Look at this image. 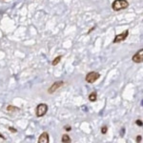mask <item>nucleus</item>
<instances>
[{
	"mask_svg": "<svg viewBox=\"0 0 143 143\" xmlns=\"http://www.w3.org/2000/svg\"><path fill=\"white\" fill-rule=\"evenodd\" d=\"M129 7V3L126 0H115L112 4V8L114 11H120Z\"/></svg>",
	"mask_w": 143,
	"mask_h": 143,
	"instance_id": "obj_1",
	"label": "nucleus"
},
{
	"mask_svg": "<svg viewBox=\"0 0 143 143\" xmlns=\"http://www.w3.org/2000/svg\"><path fill=\"white\" fill-rule=\"evenodd\" d=\"M47 112H48V105L45 104V103H41L36 107L35 113H36V116H38V117H41V116L45 115Z\"/></svg>",
	"mask_w": 143,
	"mask_h": 143,
	"instance_id": "obj_2",
	"label": "nucleus"
},
{
	"mask_svg": "<svg viewBox=\"0 0 143 143\" xmlns=\"http://www.w3.org/2000/svg\"><path fill=\"white\" fill-rule=\"evenodd\" d=\"M100 75L97 72H91L89 73L87 75H86V78H85V80L87 81L88 83H93V82H96V81L99 78Z\"/></svg>",
	"mask_w": 143,
	"mask_h": 143,
	"instance_id": "obj_3",
	"label": "nucleus"
},
{
	"mask_svg": "<svg viewBox=\"0 0 143 143\" xmlns=\"http://www.w3.org/2000/svg\"><path fill=\"white\" fill-rule=\"evenodd\" d=\"M128 34H129V31H123L122 34H116L115 35V39H114V43H118V42H121V41H123V40H125L126 38H127V36H128Z\"/></svg>",
	"mask_w": 143,
	"mask_h": 143,
	"instance_id": "obj_4",
	"label": "nucleus"
},
{
	"mask_svg": "<svg viewBox=\"0 0 143 143\" xmlns=\"http://www.w3.org/2000/svg\"><path fill=\"white\" fill-rule=\"evenodd\" d=\"M64 85V82L63 81H56V82H54L52 86H51L50 88H49V90H48V93H53L55 91H57L59 89V88L61 87V86H63Z\"/></svg>",
	"mask_w": 143,
	"mask_h": 143,
	"instance_id": "obj_5",
	"label": "nucleus"
},
{
	"mask_svg": "<svg viewBox=\"0 0 143 143\" xmlns=\"http://www.w3.org/2000/svg\"><path fill=\"white\" fill-rule=\"evenodd\" d=\"M133 61L134 63H142L143 61V50H139L134 56H133Z\"/></svg>",
	"mask_w": 143,
	"mask_h": 143,
	"instance_id": "obj_6",
	"label": "nucleus"
},
{
	"mask_svg": "<svg viewBox=\"0 0 143 143\" xmlns=\"http://www.w3.org/2000/svg\"><path fill=\"white\" fill-rule=\"evenodd\" d=\"M38 143H49V134L44 132L38 138Z\"/></svg>",
	"mask_w": 143,
	"mask_h": 143,
	"instance_id": "obj_7",
	"label": "nucleus"
},
{
	"mask_svg": "<svg viewBox=\"0 0 143 143\" xmlns=\"http://www.w3.org/2000/svg\"><path fill=\"white\" fill-rule=\"evenodd\" d=\"M61 141L64 143H70L72 141L70 137H69L68 134H63L62 136V138H61Z\"/></svg>",
	"mask_w": 143,
	"mask_h": 143,
	"instance_id": "obj_8",
	"label": "nucleus"
},
{
	"mask_svg": "<svg viewBox=\"0 0 143 143\" xmlns=\"http://www.w3.org/2000/svg\"><path fill=\"white\" fill-rule=\"evenodd\" d=\"M97 93H92L90 96H89V100H90V101H92V102L96 101V100H97Z\"/></svg>",
	"mask_w": 143,
	"mask_h": 143,
	"instance_id": "obj_9",
	"label": "nucleus"
},
{
	"mask_svg": "<svg viewBox=\"0 0 143 143\" xmlns=\"http://www.w3.org/2000/svg\"><path fill=\"white\" fill-rule=\"evenodd\" d=\"M61 58H62V56L61 55H58L57 57H55V58L53 59V61L52 62V64H53V66H55V65H57L59 62H60V60H61Z\"/></svg>",
	"mask_w": 143,
	"mask_h": 143,
	"instance_id": "obj_10",
	"label": "nucleus"
},
{
	"mask_svg": "<svg viewBox=\"0 0 143 143\" xmlns=\"http://www.w3.org/2000/svg\"><path fill=\"white\" fill-rule=\"evenodd\" d=\"M7 110H8L9 112H13V111H16V110H18V108H16V107H13V106H8Z\"/></svg>",
	"mask_w": 143,
	"mask_h": 143,
	"instance_id": "obj_11",
	"label": "nucleus"
},
{
	"mask_svg": "<svg viewBox=\"0 0 143 143\" xmlns=\"http://www.w3.org/2000/svg\"><path fill=\"white\" fill-rule=\"evenodd\" d=\"M107 130H108V128L106 127V126H104V127L101 128V133H102L103 134H105L106 133H107Z\"/></svg>",
	"mask_w": 143,
	"mask_h": 143,
	"instance_id": "obj_12",
	"label": "nucleus"
},
{
	"mask_svg": "<svg viewBox=\"0 0 143 143\" xmlns=\"http://www.w3.org/2000/svg\"><path fill=\"white\" fill-rule=\"evenodd\" d=\"M141 141H142V137H141V136H137V142H141Z\"/></svg>",
	"mask_w": 143,
	"mask_h": 143,
	"instance_id": "obj_13",
	"label": "nucleus"
},
{
	"mask_svg": "<svg viewBox=\"0 0 143 143\" xmlns=\"http://www.w3.org/2000/svg\"><path fill=\"white\" fill-rule=\"evenodd\" d=\"M9 130L11 131L12 133H16V132H17V131H16L15 129H14V128H13V127H10V128H9Z\"/></svg>",
	"mask_w": 143,
	"mask_h": 143,
	"instance_id": "obj_14",
	"label": "nucleus"
},
{
	"mask_svg": "<svg viewBox=\"0 0 143 143\" xmlns=\"http://www.w3.org/2000/svg\"><path fill=\"white\" fill-rule=\"evenodd\" d=\"M136 123H137V125L140 126V127L142 126V121H141V120H137V122H136Z\"/></svg>",
	"mask_w": 143,
	"mask_h": 143,
	"instance_id": "obj_15",
	"label": "nucleus"
},
{
	"mask_svg": "<svg viewBox=\"0 0 143 143\" xmlns=\"http://www.w3.org/2000/svg\"><path fill=\"white\" fill-rule=\"evenodd\" d=\"M65 129H66L67 131H71V127H69V126H66Z\"/></svg>",
	"mask_w": 143,
	"mask_h": 143,
	"instance_id": "obj_16",
	"label": "nucleus"
},
{
	"mask_svg": "<svg viewBox=\"0 0 143 143\" xmlns=\"http://www.w3.org/2000/svg\"><path fill=\"white\" fill-rule=\"evenodd\" d=\"M0 138H2V139H5V137H4L2 134H0Z\"/></svg>",
	"mask_w": 143,
	"mask_h": 143,
	"instance_id": "obj_17",
	"label": "nucleus"
}]
</instances>
